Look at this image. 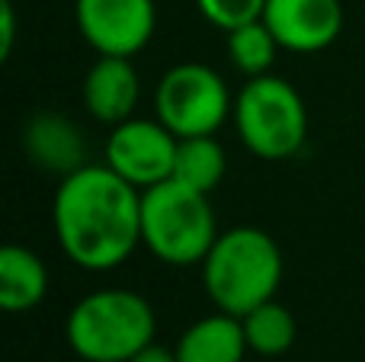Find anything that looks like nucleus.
I'll use <instances>...</instances> for the list:
<instances>
[{"label": "nucleus", "instance_id": "f03ea898", "mask_svg": "<svg viewBox=\"0 0 365 362\" xmlns=\"http://www.w3.org/2000/svg\"><path fill=\"white\" fill-rule=\"evenodd\" d=\"M199 267L212 305L225 314L244 318L257 305L276 299L282 282V250L263 228L237 224L221 231Z\"/></svg>", "mask_w": 365, "mask_h": 362}, {"label": "nucleus", "instance_id": "dca6fc26", "mask_svg": "<svg viewBox=\"0 0 365 362\" xmlns=\"http://www.w3.org/2000/svg\"><path fill=\"white\" fill-rule=\"evenodd\" d=\"M279 48L282 45H279V38L272 36V29L263 19H253V23H244L227 32V58L244 77L269 74Z\"/></svg>", "mask_w": 365, "mask_h": 362}, {"label": "nucleus", "instance_id": "f8f14e48", "mask_svg": "<svg viewBox=\"0 0 365 362\" xmlns=\"http://www.w3.org/2000/svg\"><path fill=\"white\" fill-rule=\"evenodd\" d=\"M173 353L180 362H244L250 346H247L240 318L218 311L189 324Z\"/></svg>", "mask_w": 365, "mask_h": 362}, {"label": "nucleus", "instance_id": "423d86ee", "mask_svg": "<svg viewBox=\"0 0 365 362\" xmlns=\"http://www.w3.org/2000/svg\"><path fill=\"white\" fill-rule=\"evenodd\" d=\"M154 113L177 138L215 135L234 113L227 81L202 61H182L164 71L154 90Z\"/></svg>", "mask_w": 365, "mask_h": 362}, {"label": "nucleus", "instance_id": "2eb2a0df", "mask_svg": "<svg viewBox=\"0 0 365 362\" xmlns=\"http://www.w3.org/2000/svg\"><path fill=\"white\" fill-rule=\"evenodd\" d=\"M244 324V337L250 353L257 356H282V353L292 350L298 337V324H295V314L289 311L285 305H279L276 299L263 301L257 305L253 311H247L240 318Z\"/></svg>", "mask_w": 365, "mask_h": 362}, {"label": "nucleus", "instance_id": "f257e3e1", "mask_svg": "<svg viewBox=\"0 0 365 362\" xmlns=\"http://www.w3.org/2000/svg\"><path fill=\"white\" fill-rule=\"evenodd\" d=\"M51 224L74 267L109 273L141 247V190L113 167L83 164L58 183Z\"/></svg>", "mask_w": 365, "mask_h": 362}, {"label": "nucleus", "instance_id": "0eeeda50", "mask_svg": "<svg viewBox=\"0 0 365 362\" xmlns=\"http://www.w3.org/2000/svg\"><path fill=\"white\" fill-rule=\"evenodd\" d=\"M180 138L160 119H125L106 138V167L141 192L173 177Z\"/></svg>", "mask_w": 365, "mask_h": 362}, {"label": "nucleus", "instance_id": "6ab92c4d", "mask_svg": "<svg viewBox=\"0 0 365 362\" xmlns=\"http://www.w3.org/2000/svg\"><path fill=\"white\" fill-rule=\"evenodd\" d=\"M128 362H180V359H177V353L167 350V346L151 343V346H145V350H141L138 356H132Z\"/></svg>", "mask_w": 365, "mask_h": 362}, {"label": "nucleus", "instance_id": "7ed1b4c3", "mask_svg": "<svg viewBox=\"0 0 365 362\" xmlns=\"http://www.w3.org/2000/svg\"><path fill=\"white\" fill-rule=\"evenodd\" d=\"M158 318L145 295L100 289L71 308L64 340L83 362H128L154 343Z\"/></svg>", "mask_w": 365, "mask_h": 362}, {"label": "nucleus", "instance_id": "ddd939ff", "mask_svg": "<svg viewBox=\"0 0 365 362\" xmlns=\"http://www.w3.org/2000/svg\"><path fill=\"white\" fill-rule=\"evenodd\" d=\"M48 292V269L29 247H0V308L10 314L32 311Z\"/></svg>", "mask_w": 365, "mask_h": 362}, {"label": "nucleus", "instance_id": "1a4fd4ad", "mask_svg": "<svg viewBox=\"0 0 365 362\" xmlns=\"http://www.w3.org/2000/svg\"><path fill=\"white\" fill-rule=\"evenodd\" d=\"M263 23L279 38L282 51L314 55L343 32L340 0H266Z\"/></svg>", "mask_w": 365, "mask_h": 362}, {"label": "nucleus", "instance_id": "9b49d317", "mask_svg": "<svg viewBox=\"0 0 365 362\" xmlns=\"http://www.w3.org/2000/svg\"><path fill=\"white\" fill-rule=\"evenodd\" d=\"M23 145L32 164H38L42 170H55L61 177L83 167V154H87L81 128L71 119H64L61 113L32 115L23 128Z\"/></svg>", "mask_w": 365, "mask_h": 362}, {"label": "nucleus", "instance_id": "9d476101", "mask_svg": "<svg viewBox=\"0 0 365 362\" xmlns=\"http://www.w3.org/2000/svg\"><path fill=\"white\" fill-rule=\"evenodd\" d=\"M83 106L103 125H119L132 119L141 96V81L132 58L100 55L83 77Z\"/></svg>", "mask_w": 365, "mask_h": 362}, {"label": "nucleus", "instance_id": "20e7f679", "mask_svg": "<svg viewBox=\"0 0 365 362\" xmlns=\"http://www.w3.org/2000/svg\"><path fill=\"white\" fill-rule=\"evenodd\" d=\"M208 192L189 190L177 180L141 192V247L167 267H195L218 241Z\"/></svg>", "mask_w": 365, "mask_h": 362}, {"label": "nucleus", "instance_id": "39448f33", "mask_svg": "<svg viewBox=\"0 0 365 362\" xmlns=\"http://www.w3.org/2000/svg\"><path fill=\"white\" fill-rule=\"evenodd\" d=\"M234 128L250 154L285 160L308 138V106L289 81L276 74L247 77L234 96Z\"/></svg>", "mask_w": 365, "mask_h": 362}, {"label": "nucleus", "instance_id": "4468645a", "mask_svg": "<svg viewBox=\"0 0 365 362\" xmlns=\"http://www.w3.org/2000/svg\"><path fill=\"white\" fill-rule=\"evenodd\" d=\"M227 173V154L218 145L215 135H192L180 138L177 160H173V177L177 183L199 192H212Z\"/></svg>", "mask_w": 365, "mask_h": 362}, {"label": "nucleus", "instance_id": "6e6552de", "mask_svg": "<svg viewBox=\"0 0 365 362\" xmlns=\"http://www.w3.org/2000/svg\"><path fill=\"white\" fill-rule=\"evenodd\" d=\"M74 19L96 55L135 58L154 36V0H77Z\"/></svg>", "mask_w": 365, "mask_h": 362}, {"label": "nucleus", "instance_id": "a211bd4d", "mask_svg": "<svg viewBox=\"0 0 365 362\" xmlns=\"http://www.w3.org/2000/svg\"><path fill=\"white\" fill-rule=\"evenodd\" d=\"M13 45H16V10H13V0H0V58L13 55Z\"/></svg>", "mask_w": 365, "mask_h": 362}, {"label": "nucleus", "instance_id": "f3484780", "mask_svg": "<svg viewBox=\"0 0 365 362\" xmlns=\"http://www.w3.org/2000/svg\"><path fill=\"white\" fill-rule=\"evenodd\" d=\"M199 13L221 32H231L244 23L263 19L266 0H195Z\"/></svg>", "mask_w": 365, "mask_h": 362}]
</instances>
